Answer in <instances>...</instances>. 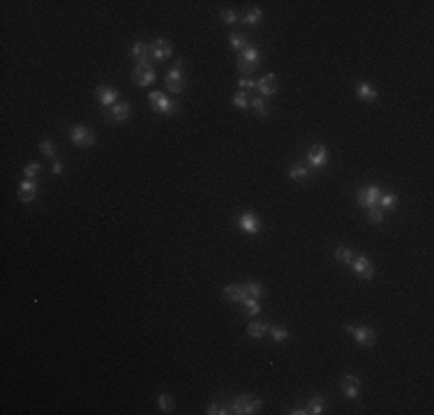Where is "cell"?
<instances>
[{
    "instance_id": "cell-24",
    "label": "cell",
    "mask_w": 434,
    "mask_h": 415,
    "mask_svg": "<svg viewBox=\"0 0 434 415\" xmlns=\"http://www.w3.org/2000/svg\"><path fill=\"white\" fill-rule=\"evenodd\" d=\"M261 16H263V12L259 7H252V9H247V12L240 16V21L245 23V26H259V21H261Z\"/></svg>"
},
{
    "instance_id": "cell-23",
    "label": "cell",
    "mask_w": 434,
    "mask_h": 415,
    "mask_svg": "<svg viewBox=\"0 0 434 415\" xmlns=\"http://www.w3.org/2000/svg\"><path fill=\"white\" fill-rule=\"evenodd\" d=\"M240 304H243V312L247 314L249 318H254V316H259V314H261V304H259L257 298H249V295H247V298H245Z\"/></svg>"
},
{
    "instance_id": "cell-25",
    "label": "cell",
    "mask_w": 434,
    "mask_h": 415,
    "mask_svg": "<svg viewBox=\"0 0 434 415\" xmlns=\"http://www.w3.org/2000/svg\"><path fill=\"white\" fill-rule=\"evenodd\" d=\"M148 53H150V49H148L143 42H134L132 44V49H129V55H132L136 63H141V60H146L148 58Z\"/></svg>"
},
{
    "instance_id": "cell-33",
    "label": "cell",
    "mask_w": 434,
    "mask_h": 415,
    "mask_svg": "<svg viewBox=\"0 0 434 415\" xmlns=\"http://www.w3.org/2000/svg\"><path fill=\"white\" fill-rule=\"evenodd\" d=\"M229 46L233 51H243L245 46H247V37L240 35V32H231V35H229Z\"/></svg>"
},
{
    "instance_id": "cell-10",
    "label": "cell",
    "mask_w": 434,
    "mask_h": 415,
    "mask_svg": "<svg viewBox=\"0 0 434 415\" xmlns=\"http://www.w3.org/2000/svg\"><path fill=\"white\" fill-rule=\"evenodd\" d=\"M235 226L247 235H257L259 231H261V219H259L254 212H243V215L238 217V221H235Z\"/></svg>"
},
{
    "instance_id": "cell-20",
    "label": "cell",
    "mask_w": 434,
    "mask_h": 415,
    "mask_svg": "<svg viewBox=\"0 0 434 415\" xmlns=\"http://www.w3.org/2000/svg\"><path fill=\"white\" fill-rule=\"evenodd\" d=\"M245 332H247L252 339H263V337L268 335V325L261 321H249L247 327H245Z\"/></svg>"
},
{
    "instance_id": "cell-27",
    "label": "cell",
    "mask_w": 434,
    "mask_h": 415,
    "mask_svg": "<svg viewBox=\"0 0 434 415\" xmlns=\"http://www.w3.org/2000/svg\"><path fill=\"white\" fill-rule=\"evenodd\" d=\"M307 413H312V415H321L323 413V406H326V399H323L321 395H314L312 399L307 401Z\"/></svg>"
},
{
    "instance_id": "cell-30",
    "label": "cell",
    "mask_w": 434,
    "mask_h": 415,
    "mask_svg": "<svg viewBox=\"0 0 434 415\" xmlns=\"http://www.w3.org/2000/svg\"><path fill=\"white\" fill-rule=\"evenodd\" d=\"M231 104L238 106V109H249V95H247V90H235L233 97H231Z\"/></svg>"
},
{
    "instance_id": "cell-21",
    "label": "cell",
    "mask_w": 434,
    "mask_h": 415,
    "mask_svg": "<svg viewBox=\"0 0 434 415\" xmlns=\"http://www.w3.org/2000/svg\"><path fill=\"white\" fill-rule=\"evenodd\" d=\"M309 175H312V169H309L307 164H303V161H300V164H293L289 169V178L291 180H298V182H300V180H307Z\"/></svg>"
},
{
    "instance_id": "cell-9",
    "label": "cell",
    "mask_w": 434,
    "mask_h": 415,
    "mask_svg": "<svg viewBox=\"0 0 434 415\" xmlns=\"http://www.w3.org/2000/svg\"><path fill=\"white\" fill-rule=\"evenodd\" d=\"M328 164V150L321 143H314L307 150V166L309 169H323Z\"/></svg>"
},
{
    "instance_id": "cell-4",
    "label": "cell",
    "mask_w": 434,
    "mask_h": 415,
    "mask_svg": "<svg viewBox=\"0 0 434 415\" xmlns=\"http://www.w3.org/2000/svg\"><path fill=\"white\" fill-rule=\"evenodd\" d=\"M261 399H257V397L252 395H240L235 397L233 401H231V413H238V415H252V413H259L261 410Z\"/></svg>"
},
{
    "instance_id": "cell-40",
    "label": "cell",
    "mask_w": 434,
    "mask_h": 415,
    "mask_svg": "<svg viewBox=\"0 0 434 415\" xmlns=\"http://www.w3.org/2000/svg\"><path fill=\"white\" fill-rule=\"evenodd\" d=\"M51 171H53V175H60V173H63V161L55 159V161H53V166H51Z\"/></svg>"
},
{
    "instance_id": "cell-28",
    "label": "cell",
    "mask_w": 434,
    "mask_h": 415,
    "mask_svg": "<svg viewBox=\"0 0 434 415\" xmlns=\"http://www.w3.org/2000/svg\"><path fill=\"white\" fill-rule=\"evenodd\" d=\"M397 201H400V196H397V194H383V192H381V196H379V203H377V205L381 208L383 212H386V210H392V208L397 205Z\"/></svg>"
},
{
    "instance_id": "cell-41",
    "label": "cell",
    "mask_w": 434,
    "mask_h": 415,
    "mask_svg": "<svg viewBox=\"0 0 434 415\" xmlns=\"http://www.w3.org/2000/svg\"><path fill=\"white\" fill-rule=\"evenodd\" d=\"M289 413L291 415H305V413H307V406H295V408H291Z\"/></svg>"
},
{
    "instance_id": "cell-15",
    "label": "cell",
    "mask_w": 434,
    "mask_h": 415,
    "mask_svg": "<svg viewBox=\"0 0 434 415\" xmlns=\"http://www.w3.org/2000/svg\"><path fill=\"white\" fill-rule=\"evenodd\" d=\"M222 295H224L226 302H233V304H240L245 298H247V293H245V286H243V284H229V286H224Z\"/></svg>"
},
{
    "instance_id": "cell-31",
    "label": "cell",
    "mask_w": 434,
    "mask_h": 415,
    "mask_svg": "<svg viewBox=\"0 0 434 415\" xmlns=\"http://www.w3.org/2000/svg\"><path fill=\"white\" fill-rule=\"evenodd\" d=\"M157 406H160L162 413H171L173 410V397L166 395V392H160L157 395Z\"/></svg>"
},
{
    "instance_id": "cell-16",
    "label": "cell",
    "mask_w": 434,
    "mask_h": 415,
    "mask_svg": "<svg viewBox=\"0 0 434 415\" xmlns=\"http://www.w3.org/2000/svg\"><path fill=\"white\" fill-rule=\"evenodd\" d=\"M257 90L261 92V97H272L277 92V76L275 74H266L257 81Z\"/></svg>"
},
{
    "instance_id": "cell-2",
    "label": "cell",
    "mask_w": 434,
    "mask_h": 415,
    "mask_svg": "<svg viewBox=\"0 0 434 415\" xmlns=\"http://www.w3.org/2000/svg\"><path fill=\"white\" fill-rule=\"evenodd\" d=\"M183 67H185V60H175V67L169 69L164 76V86L169 92H173V95H180V92L185 90V86H187V81H185V74H183Z\"/></svg>"
},
{
    "instance_id": "cell-5",
    "label": "cell",
    "mask_w": 434,
    "mask_h": 415,
    "mask_svg": "<svg viewBox=\"0 0 434 415\" xmlns=\"http://www.w3.org/2000/svg\"><path fill=\"white\" fill-rule=\"evenodd\" d=\"M148 101H150V109L160 115H171L175 111V101L162 90L150 92V95H148Z\"/></svg>"
},
{
    "instance_id": "cell-22",
    "label": "cell",
    "mask_w": 434,
    "mask_h": 415,
    "mask_svg": "<svg viewBox=\"0 0 434 415\" xmlns=\"http://www.w3.org/2000/svg\"><path fill=\"white\" fill-rule=\"evenodd\" d=\"M268 335H270V339L275 341V344H286L289 341V330H286L284 325H272V327H268Z\"/></svg>"
},
{
    "instance_id": "cell-29",
    "label": "cell",
    "mask_w": 434,
    "mask_h": 415,
    "mask_svg": "<svg viewBox=\"0 0 434 415\" xmlns=\"http://www.w3.org/2000/svg\"><path fill=\"white\" fill-rule=\"evenodd\" d=\"M249 106H252L254 111H257L259 115H261V118H266L268 115V101H266V97H252V99H249Z\"/></svg>"
},
{
    "instance_id": "cell-38",
    "label": "cell",
    "mask_w": 434,
    "mask_h": 415,
    "mask_svg": "<svg viewBox=\"0 0 434 415\" xmlns=\"http://www.w3.org/2000/svg\"><path fill=\"white\" fill-rule=\"evenodd\" d=\"M220 18H222V21L226 23V26H233V23L238 21L240 16H238V14L233 12V9H222V12H220Z\"/></svg>"
},
{
    "instance_id": "cell-12",
    "label": "cell",
    "mask_w": 434,
    "mask_h": 415,
    "mask_svg": "<svg viewBox=\"0 0 434 415\" xmlns=\"http://www.w3.org/2000/svg\"><path fill=\"white\" fill-rule=\"evenodd\" d=\"M340 385H342V392H344L346 399L356 401V399L360 397V378L353 376V374H346V376L342 378Z\"/></svg>"
},
{
    "instance_id": "cell-13",
    "label": "cell",
    "mask_w": 434,
    "mask_h": 415,
    "mask_svg": "<svg viewBox=\"0 0 434 415\" xmlns=\"http://www.w3.org/2000/svg\"><path fill=\"white\" fill-rule=\"evenodd\" d=\"M148 49H150V55L155 60H169L171 53H173V46H171V42L164 39V37H162V39H155L150 46H148Z\"/></svg>"
},
{
    "instance_id": "cell-39",
    "label": "cell",
    "mask_w": 434,
    "mask_h": 415,
    "mask_svg": "<svg viewBox=\"0 0 434 415\" xmlns=\"http://www.w3.org/2000/svg\"><path fill=\"white\" fill-rule=\"evenodd\" d=\"M238 86H240V90H257V81H254V78H249V76H240L238 78Z\"/></svg>"
},
{
    "instance_id": "cell-6",
    "label": "cell",
    "mask_w": 434,
    "mask_h": 415,
    "mask_svg": "<svg viewBox=\"0 0 434 415\" xmlns=\"http://www.w3.org/2000/svg\"><path fill=\"white\" fill-rule=\"evenodd\" d=\"M344 330L353 337V341L358 346H365V348H372L377 344V335H374L372 327L367 325H344Z\"/></svg>"
},
{
    "instance_id": "cell-36",
    "label": "cell",
    "mask_w": 434,
    "mask_h": 415,
    "mask_svg": "<svg viewBox=\"0 0 434 415\" xmlns=\"http://www.w3.org/2000/svg\"><path fill=\"white\" fill-rule=\"evenodd\" d=\"M206 413H208V415H226V413H231V406H224V404H208Z\"/></svg>"
},
{
    "instance_id": "cell-26",
    "label": "cell",
    "mask_w": 434,
    "mask_h": 415,
    "mask_svg": "<svg viewBox=\"0 0 434 415\" xmlns=\"http://www.w3.org/2000/svg\"><path fill=\"white\" fill-rule=\"evenodd\" d=\"M332 256H335V261L344 263V265H349V263L353 261V256H356V254L351 252V249L346 247V244H340V247H335V254H332Z\"/></svg>"
},
{
    "instance_id": "cell-3",
    "label": "cell",
    "mask_w": 434,
    "mask_h": 415,
    "mask_svg": "<svg viewBox=\"0 0 434 415\" xmlns=\"http://www.w3.org/2000/svg\"><path fill=\"white\" fill-rule=\"evenodd\" d=\"M155 78H157V72L152 69V65L148 63V60H141V63L134 65V69H132V81H134V86L148 88V86H152V83H155Z\"/></svg>"
},
{
    "instance_id": "cell-17",
    "label": "cell",
    "mask_w": 434,
    "mask_h": 415,
    "mask_svg": "<svg viewBox=\"0 0 434 415\" xmlns=\"http://www.w3.org/2000/svg\"><path fill=\"white\" fill-rule=\"evenodd\" d=\"M37 189H40V187H37L35 180L26 178L21 184H18V198H21L23 203H32L37 198Z\"/></svg>"
},
{
    "instance_id": "cell-8",
    "label": "cell",
    "mask_w": 434,
    "mask_h": 415,
    "mask_svg": "<svg viewBox=\"0 0 434 415\" xmlns=\"http://www.w3.org/2000/svg\"><path fill=\"white\" fill-rule=\"evenodd\" d=\"M379 196H381V187L379 184H365V187L358 189L356 201H358L360 208H374L379 203Z\"/></svg>"
},
{
    "instance_id": "cell-34",
    "label": "cell",
    "mask_w": 434,
    "mask_h": 415,
    "mask_svg": "<svg viewBox=\"0 0 434 415\" xmlns=\"http://www.w3.org/2000/svg\"><path fill=\"white\" fill-rule=\"evenodd\" d=\"M367 217H369V221H372V224H383V219H386V212H383L379 205H374V208H367Z\"/></svg>"
},
{
    "instance_id": "cell-1",
    "label": "cell",
    "mask_w": 434,
    "mask_h": 415,
    "mask_svg": "<svg viewBox=\"0 0 434 415\" xmlns=\"http://www.w3.org/2000/svg\"><path fill=\"white\" fill-rule=\"evenodd\" d=\"M259 65H261V51L252 44L245 46V49L238 53V58H235V67H238L240 76H249Z\"/></svg>"
},
{
    "instance_id": "cell-11",
    "label": "cell",
    "mask_w": 434,
    "mask_h": 415,
    "mask_svg": "<svg viewBox=\"0 0 434 415\" xmlns=\"http://www.w3.org/2000/svg\"><path fill=\"white\" fill-rule=\"evenodd\" d=\"M349 265H351V270L360 277V279H372V277H374V265H372V261H369L365 254L353 256V261H351Z\"/></svg>"
},
{
    "instance_id": "cell-37",
    "label": "cell",
    "mask_w": 434,
    "mask_h": 415,
    "mask_svg": "<svg viewBox=\"0 0 434 415\" xmlns=\"http://www.w3.org/2000/svg\"><path fill=\"white\" fill-rule=\"evenodd\" d=\"M23 173H26L28 180H35L37 173H40V161H28L26 169H23Z\"/></svg>"
},
{
    "instance_id": "cell-7",
    "label": "cell",
    "mask_w": 434,
    "mask_h": 415,
    "mask_svg": "<svg viewBox=\"0 0 434 415\" xmlns=\"http://www.w3.org/2000/svg\"><path fill=\"white\" fill-rule=\"evenodd\" d=\"M69 141L78 148H90L92 143L97 141V136L88 125H74V127L69 129Z\"/></svg>"
},
{
    "instance_id": "cell-14",
    "label": "cell",
    "mask_w": 434,
    "mask_h": 415,
    "mask_svg": "<svg viewBox=\"0 0 434 415\" xmlns=\"http://www.w3.org/2000/svg\"><path fill=\"white\" fill-rule=\"evenodd\" d=\"M95 95H97V99H100V104L102 106H113V104H118V90L115 88H111V86H104V83H100L97 86V90H95Z\"/></svg>"
},
{
    "instance_id": "cell-35",
    "label": "cell",
    "mask_w": 434,
    "mask_h": 415,
    "mask_svg": "<svg viewBox=\"0 0 434 415\" xmlns=\"http://www.w3.org/2000/svg\"><path fill=\"white\" fill-rule=\"evenodd\" d=\"M40 152L53 159V157H55V143L51 141V138H42V141H40Z\"/></svg>"
},
{
    "instance_id": "cell-19",
    "label": "cell",
    "mask_w": 434,
    "mask_h": 415,
    "mask_svg": "<svg viewBox=\"0 0 434 415\" xmlns=\"http://www.w3.org/2000/svg\"><path fill=\"white\" fill-rule=\"evenodd\" d=\"M109 115L113 122H125V120H129V115H132V106H129L127 101H118V104H113L109 109Z\"/></svg>"
},
{
    "instance_id": "cell-32",
    "label": "cell",
    "mask_w": 434,
    "mask_h": 415,
    "mask_svg": "<svg viewBox=\"0 0 434 415\" xmlns=\"http://www.w3.org/2000/svg\"><path fill=\"white\" fill-rule=\"evenodd\" d=\"M243 286H245V293H247L249 298L261 300V295H263V284H261V281H247V284H243Z\"/></svg>"
},
{
    "instance_id": "cell-18",
    "label": "cell",
    "mask_w": 434,
    "mask_h": 415,
    "mask_svg": "<svg viewBox=\"0 0 434 415\" xmlns=\"http://www.w3.org/2000/svg\"><path fill=\"white\" fill-rule=\"evenodd\" d=\"M356 95H358V99L365 101V104H374L379 92H377V88H372L367 81H360L358 86H356Z\"/></svg>"
}]
</instances>
